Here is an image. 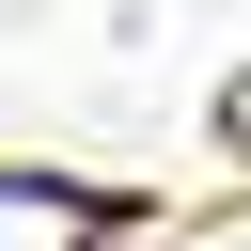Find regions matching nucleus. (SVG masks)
Listing matches in <instances>:
<instances>
[{"mask_svg": "<svg viewBox=\"0 0 251 251\" xmlns=\"http://www.w3.org/2000/svg\"><path fill=\"white\" fill-rule=\"evenodd\" d=\"M110 235V188H63V173H0V251H94Z\"/></svg>", "mask_w": 251, "mask_h": 251, "instance_id": "obj_1", "label": "nucleus"}]
</instances>
